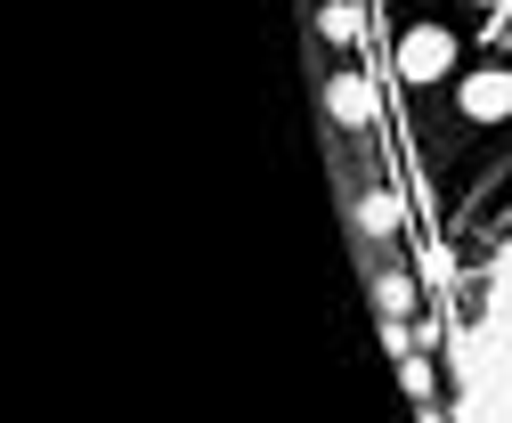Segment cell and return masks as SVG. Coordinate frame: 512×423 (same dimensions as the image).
I'll return each mask as SVG.
<instances>
[{
  "label": "cell",
  "instance_id": "obj_5",
  "mask_svg": "<svg viewBox=\"0 0 512 423\" xmlns=\"http://www.w3.org/2000/svg\"><path fill=\"white\" fill-rule=\"evenodd\" d=\"M399 220H407V212H399L391 188H374V196L358 204V228H366V236H399Z\"/></svg>",
  "mask_w": 512,
  "mask_h": 423
},
{
  "label": "cell",
  "instance_id": "obj_7",
  "mask_svg": "<svg viewBox=\"0 0 512 423\" xmlns=\"http://www.w3.org/2000/svg\"><path fill=\"white\" fill-rule=\"evenodd\" d=\"M317 25H326V41H358V9H350V0H326Z\"/></svg>",
  "mask_w": 512,
  "mask_h": 423
},
{
  "label": "cell",
  "instance_id": "obj_9",
  "mask_svg": "<svg viewBox=\"0 0 512 423\" xmlns=\"http://www.w3.org/2000/svg\"><path fill=\"white\" fill-rule=\"evenodd\" d=\"M382 342H391V350L407 358V350H415V326H407V318H382Z\"/></svg>",
  "mask_w": 512,
  "mask_h": 423
},
{
  "label": "cell",
  "instance_id": "obj_8",
  "mask_svg": "<svg viewBox=\"0 0 512 423\" xmlns=\"http://www.w3.org/2000/svg\"><path fill=\"white\" fill-rule=\"evenodd\" d=\"M399 383H407V399H415V407H431V367H423V358H415V350L399 358Z\"/></svg>",
  "mask_w": 512,
  "mask_h": 423
},
{
  "label": "cell",
  "instance_id": "obj_6",
  "mask_svg": "<svg viewBox=\"0 0 512 423\" xmlns=\"http://www.w3.org/2000/svg\"><path fill=\"white\" fill-rule=\"evenodd\" d=\"M374 301H382V318H407V310H415V285H407V277H382Z\"/></svg>",
  "mask_w": 512,
  "mask_h": 423
},
{
  "label": "cell",
  "instance_id": "obj_1",
  "mask_svg": "<svg viewBox=\"0 0 512 423\" xmlns=\"http://www.w3.org/2000/svg\"><path fill=\"white\" fill-rule=\"evenodd\" d=\"M456 407L464 423H512V236L480 277V310L456 334Z\"/></svg>",
  "mask_w": 512,
  "mask_h": 423
},
{
  "label": "cell",
  "instance_id": "obj_2",
  "mask_svg": "<svg viewBox=\"0 0 512 423\" xmlns=\"http://www.w3.org/2000/svg\"><path fill=\"white\" fill-rule=\"evenodd\" d=\"M447 66H456V33L447 25H407L399 33V74L407 82H439Z\"/></svg>",
  "mask_w": 512,
  "mask_h": 423
},
{
  "label": "cell",
  "instance_id": "obj_10",
  "mask_svg": "<svg viewBox=\"0 0 512 423\" xmlns=\"http://www.w3.org/2000/svg\"><path fill=\"white\" fill-rule=\"evenodd\" d=\"M488 9H496V17H504V9H512V0H488Z\"/></svg>",
  "mask_w": 512,
  "mask_h": 423
},
{
  "label": "cell",
  "instance_id": "obj_4",
  "mask_svg": "<svg viewBox=\"0 0 512 423\" xmlns=\"http://www.w3.org/2000/svg\"><path fill=\"white\" fill-rule=\"evenodd\" d=\"M326 106H334L342 131H366V123H374V82H366V74H334V82H326Z\"/></svg>",
  "mask_w": 512,
  "mask_h": 423
},
{
  "label": "cell",
  "instance_id": "obj_3",
  "mask_svg": "<svg viewBox=\"0 0 512 423\" xmlns=\"http://www.w3.org/2000/svg\"><path fill=\"white\" fill-rule=\"evenodd\" d=\"M464 114H472V123H504V114H512V66L464 74Z\"/></svg>",
  "mask_w": 512,
  "mask_h": 423
}]
</instances>
